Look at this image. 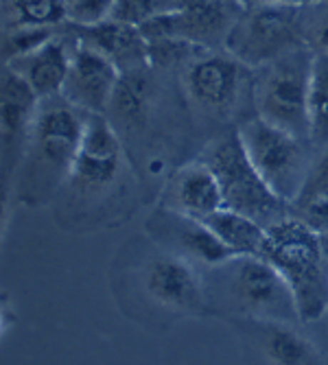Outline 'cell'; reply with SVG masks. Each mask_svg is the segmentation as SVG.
Masks as SVG:
<instances>
[{
	"label": "cell",
	"mask_w": 328,
	"mask_h": 365,
	"mask_svg": "<svg viewBox=\"0 0 328 365\" xmlns=\"http://www.w3.org/2000/svg\"><path fill=\"white\" fill-rule=\"evenodd\" d=\"M123 171V147L118 131L106 114H88L68 186L77 192H103Z\"/></svg>",
	"instance_id": "ba28073f"
},
{
	"label": "cell",
	"mask_w": 328,
	"mask_h": 365,
	"mask_svg": "<svg viewBox=\"0 0 328 365\" xmlns=\"http://www.w3.org/2000/svg\"><path fill=\"white\" fill-rule=\"evenodd\" d=\"M116 0H71L68 22L73 26H92L110 18Z\"/></svg>",
	"instance_id": "d4e9b609"
},
{
	"label": "cell",
	"mask_w": 328,
	"mask_h": 365,
	"mask_svg": "<svg viewBox=\"0 0 328 365\" xmlns=\"http://www.w3.org/2000/svg\"><path fill=\"white\" fill-rule=\"evenodd\" d=\"M71 51L73 48L66 46L61 38L53 36L29 55L7 61V66L20 73L40 98H53L61 96L66 77L71 71Z\"/></svg>",
	"instance_id": "9a60e30c"
},
{
	"label": "cell",
	"mask_w": 328,
	"mask_h": 365,
	"mask_svg": "<svg viewBox=\"0 0 328 365\" xmlns=\"http://www.w3.org/2000/svg\"><path fill=\"white\" fill-rule=\"evenodd\" d=\"M145 291L151 300L169 311L195 313L204 309V284L195 262L167 252L149 260L145 269Z\"/></svg>",
	"instance_id": "7c38bea8"
},
{
	"label": "cell",
	"mask_w": 328,
	"mask_h": 365,
	"mask_svg": "<svg viewBox=\"0 0 328 365\" xmlns=\"http://www.w3.org/2000/svg\"><path fill=\"white\" fill-rule=\"evenodd\" d=\"M204 162L215 171L221 184L225 208L243 212L265 227L289 217L287 208L291 204H287L280 195H276L272 186L256 171L237 131L212 140L204 153Z\"/></svg>",
	"instance_id": "277c9868"
},
{
	"label": "cell",
	"mask_w": 328,
	"mask_h": 365,
	"mask_svg": "<svg viewBox=\"0 0 328 365\" xmlns=\"http://www.w3.org/2000/svg\"><path fill=\"white\" fill-rule=\"evenodd\" d=\"M151 101H153V88L149 77L145 75V68L127 71L118 79V86L110 103V112L118 116V120L125 127H138L149 118Z\"/></svg>",
	"instance_id": "ac0fdd59"
},
{
	"label": "cell",
	"mask_w": 328,
	"mask_h": 365,
	"mask_svg": "<svg viewBox=\"0 0 328 365\" xmlns=\"http://www.w3.org/2000/svg\"><path fill=\"white\" fill-rule=\"evenodd\" d=\"M302 5L258 3L230 26L225 36L227 53L250 68H260L272 59L304 46Z\"/></svg>",
	"instance_id": "8992f818"
},
{
	"label": "cell",
	"mask_w": 328,
	"mask_h": 365,
	"mask_svg": "<svg viewBox=\"0 0 328 365\" xmlns=\"http://www.w3.org/2000/svg\"><path fill=\"white\" fill-rule=\"evenodd\" d=\"M40 106L36 94L26 79L5 63L3 81H0V129H3V164L5 178L20 167L24 155L29 134Z\"/></svg>",
	"instance_id": "8fae6325"
},
{
	"label": "cell",
	"mask_w": 328,
	"mask_h": 365,
	"mask_svg": "<svg viewBox=\"0 0 328 365\" xmlns=\"http://www.w3.org/2000/svg\"><path fill=\"white\" fill-rule=\"evenodd\" d=\"M237 134L241 145L272 190L280 195L287 204H295L304 192L313 162L307 149L309 138L282 129L262 116L247 118Z\"/></svg>",
	"instance_id": "3957f363"
},
{
	"label": "cell",
	"mask_w": 328,
	"mask_h": 365,
	"mask_svg": "<svg viewBox=\"0 0 328 365\" xmlns=\"http://www.w3.org/2000/svg\"><path fill=\"white\" fill-rule=\"evenodd\" d=\"M267 341L265 352L274 363L282 365H302V363H319L317 350L307 341L300 333H295L291 324H267Z\"/></svg>",
	"instance_id": "44dd1931"
},
{
	"label": "cell",
	"mask_w": 328,
	"mask_h": 365,
	"mask_svg": "<svg viewBox=\"0 0 328 365\" xmlns=\"http://www.w3.org/2000/svg\"><path fill=\"white\" fill-rule=\"evenodd\" d=\"M302 36L304 42L309 40L315 44V51L328 53V0H319L311 11V18H307L302 11Z\"/></svg>",
	"instance_id": "484cf974"
},
{
	"label": "cell",
	"mask_w": 328,
	"mask_h": 365,
	"mask_svg": "<svg viewBox=\"0 0 328 365\" xmlns=\"http://www.w3.org/2000/svg\"><path fill=\"white\" fill-rule=\"evenodd\" d=\"M315 195H328V145H326V151L319 155V160L313 164L309 182H307L304 192H302V197L298 199V202L309 199V197H315ZM298 202H295V204H298Z\"/></svg>",
	"instance_id": "83f0119b"
},
{
	"label": "cell",
	"mask_w": 328,
	"mask_h": 365,
	"mask_svg": "<svg viewBox=\"0 0 328 365\" xmlns=\"http://www.w3.org/2000/svg\"><path fill=\"white\" fill-rule=\"evenodd\" d=\"M9 26H57L68 20L66 0H7Z\"/></svg>",
	"instance_id": "7402d4cb"
},
{
	"label": "cell",
	"mask_w": 328,
	"mask_h": 365,
	"mask_svg": "<svg viewBox=\"0 0 328 365\" xmlns=\"http://www.w3.org/2000/svg\"><path fill=\"white\" fill-rule=\"evenodd\" d=\"M298 206V217L317 235L328 230V195H315L295 204Z\"/></svg>",
	"instance_id": "4316f807"
},
{
	"label": "cell",
	"mask_w": 328,
	"mask_h": 365,
	"mask_svg": "<svg viewBox=\"0 0 328 365\" xmlns=\"http://www.w3.org/2000/svg\"><path fill=\"white\" fill-rule=\"evenodd\" d=\"M309 140L315 147L328 145V53L315 51L309 77Z\"/></svg>",
	"instance_id": "ffe728a7"
},
{
	"label": "cell",
	"mask_w": 328,
	"mask_h": 365,
	"mask_svg": "<svg viewBox=\"0 0 328 365\" xmlns=\"http://www.w3.org/2000/svg\"><path fill=\"white\" fill-rule=\"evenodd\" d=\"M66 3H71V0H66Z\"/></svg>",
	"instance_id": "f546056e"
},
{
	"label": "cell",
	"mask_w": 328,
	"mask_h": 365,
	"mask_svg": "<svg viewBox=\"0 0 328 365\" xmlns=\"http://www.w3.org/2000/svg\"><path fill=\"white\" fill-rule=\"evenodd\" d=\"M265 256L287 280L300 322H317L328 311V264L317 232L300 217H285L267 227Z\"/></svg>",
	"instance_id": "7a4b0ae2"
},
{
	"label": "cell",
	"mask_w": 328,
	"mask_h": 365,
	"mask_svg": "<svg viewBox=\"0 0 328 365\" xmlns=\"http://www.w3.org/2000/svg\"><path fill=\"white\" fill-rule=\"evenodd\" d=\"M317 239H319V250H322V256H324V260H326V264H328V230H326V232H319Z\"/></svg>",
	"instance_id": "f1b7e54d"
},
{
	"label": "cell",
	"mask_w": 328,
	"mask_h": 365,
	"mask_svg": "<svg viewBox=\"0 0 328 365\" xmlns=\"http://www.w3.org/2000/svg\"><path fill=\"white\" fill-rule=\"evenodd\" d=\"M227 295L237 309L262 324L300 322L293 293L265 256H235L221 264Z\"/></svg>",
	"instance_id": "52a82bcc"
},
{
	"label": "cell",
	"mask_w": 328,
	"mask_h": 365,
	"mask_svg": "<svg viewBox=\"0 0 328 365\" xmlns=\"http://www.w3.org/2000/svg\"><path fill=\"white\" fill-rule=\"evenodd\" d=\"M53 36H55L53 26H11L5 36V46H3L5 63L22 55H29L31 51L42 46L46 40H51Z\"/></svg>",
	"instance_id": "603a6c76"
},
{
	"label": "cell",
	"mask_w": 328,
	"mask_h": 365,
	"mask_svg": "<svg viewBox=\"0 0 328 365\" xmlns=\"http://www.w3.org/2000/svg\"><path fill=\"white\" fill-rule=\"evenodd\" d=\"M162 0H116V5L110 14V20L129 24L140 29L147 20L158 16L160 11H167Z\"/></svg>",
	"instance_id": "cb8c5ba5"
},
{
	"label": "cell",
	"mask_w": 328,
	"mask_h": 365,
	"mask_svg": "<svg viewBox=\"0 0 328 365\" xmlns=\"http://www.w3.org/2000/svg\"><path fill=\"white\" fill-rule=\"evenodd\" d=\"M88 112L68 103L63 96L40 98L29 143L20 160V192L29 206H40L68 182L73 160L79 149Z\"/></svg>",
	"instance_id": "6da1fadb"
},
{
	"label": "cell",
	"mask_w": 328,
	"mask_h": 365,
	"mask_svg": "<svg viewBox=\"0 0 328 365\" xmlns=\"http://www.w3.org/2000/svg\"><path fill=\"white\" fill-rule=\"evenodd\" d=\"M223 206L221 184L204 160L188 162L171 175L164 195V208L195 219H206Z\"/></svg>",
	"instance_id": "5bb4252c"
},
{
	"label": "cell",
	"mask_w": 328,
	"mask_h": 365,
	"mask_svg": "<svg viewBox=\"0 0 328 365\" xmlns=\"http://www.w3.org/2000/svg\"><path fill=\"white\" fill-rule=\"evenodd\" d=\"M227 0H188L180 7V36L200 44L202 40H210L219 33L230 31L227 22ZM202 46V44H200Z\"/></svg>",
	"instance_id": "d6986e66"
},
{
	"label": "cell",
	"mask_w": 328,
	"mask_h": 365,
	"mask_svg": "<svg viewBox=\"0 0 328 365\" xmlns=\"http://www.w3.org/2000/svg\"><path fill=\"white\" fill-rule=\"evenodd\" d=\"M149 232L158 243L167 247V252L180 254L193 262H204L210 267H221L223 262L235 258L215 232L202 221L171 208H160L149 217Z\"/></svg>",
	"instance_id": "30bf717a"
},
{
	"label": "cell",
	"mask_w": 328,
	"mask_h": 365,
	"mask_svg": "<svg viewBox=\"0 0 328 365\" xmlns=\"http://www.w3.org/2000/svg\"><path fill=\"white\" fill-rule=\"evenodd\" d=\"M313 53L298 46L260 66L254 81L258 116L309 138V77Z\"/></svg>",
	"instance_id": "5b68a950"
},
{
	"label": "cell",
	"mask_w": 328,
	"mask_h": 365,
	"mask_svg": "<svg viewBox=\"0 0 328 365\" xmlns=\"http://www.w3.org/2000/svg\"><path fill=\"white\" fill-rule=\"evenodd\" d=\"M202 221L235 256H262V247L267 241V227L256 219L223 206Z\"/></svg>",
	"instance_id": "e0dca14e"
},
{
	"label": "cell",
	"mask_w": 328,
	"mask_h": 365,
	"mask_svg": "<svg viewBox=\"0 0 328 365\" xmlns=\"http://www.w3.org/2000/svg\"><path fill=\"white\" fill-rule=\"evenodd\" d=\"M77 29L81 33V42L108 55L121 68V73L147 68L149 55L140 29L110 18L92 26H77Z\"/></svg>",
	"instance_id": "2e32d148"
},
{
	"label": "cell",
	"mask_w": 328,
	"mask_h": 365,
	"mask_svg": "<svg viewBox=\"0 0 328 365\" xmlns=\"http://www.w3.org/2000/svg\"><path fill=\"white\" fill-rule=\"evenodd\" d=\"M121 75V68L108 55L79 42L71 51V71L61 96L88 114H106Z\"/></svg>",
	"instance_id": "9c48e42d"
},
{
	"label": "cell",
	"mask_w": 328,
	"mask_h": 365,
	"mask_svg": "<svg viewBox=\"0 0 328 365\" xmlns=\"http://www.w3.org/2000/svg\"><path fill=\"white\" fill-rule=\"evenodd\" d=\"M243 68L245 63H241L230 53H206L204 57L195 55L193 59H188V68L184 77L188 96L204 110L227 112L239 96Z\"/></svg>",
	"instance_id": "4fadbf2b"
}]
</instances>
